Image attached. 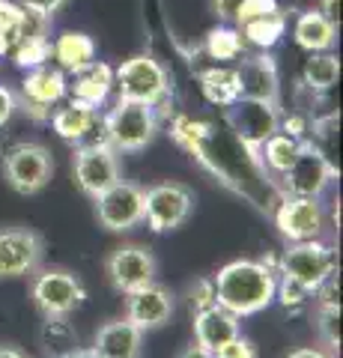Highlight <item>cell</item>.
Masks as SVG:
<instances>
[{
	"instance_id": "obj_1",
	"label": "cell",
	"mask_w": 343,
	"mask_h": 358,
	"mask_svg": "<svg viewBox=\"0 0 343 358\" xmlns=\"http://www.w3.org/2000/svg\"><path fill=\"white\" fill-rule=\"evenodd\" d=\"M215 301L236 317H254L275 301L278 272L263 260H233L212 275Z\"/></svg>"
},
{
	"instance_id": "obj_2",
	"label": "cell",
	"mask_w": 343,
	"mask_h": 358,
	"mask_svg": "<svg viewBox=\"0 0 343 358\" xmlns=\"http://www.w3.org/2000/svg\"><path fill=\"white\" fill-rule=\"evenodd\" d=\"M114 90H117V99L161 108L170 96V75L156 57L135 54V57L123 60L114 69Z\"/></svg>"
},
{
	"instance_id": "obj_3",
	"label": "cell",
	"mask_w": 343,
	"mask_h": 358,
	"mask_svg": "<svg viewBox=\"0 0 343 358\" xmlns=\"http://www.w3.org/2000/svg\"><path fill=\"white\" fill-rule=\"evenodd\" d=\"M108 143L117 152H138L156 138L159 131V110L143 102L117 99L114 108L105 114Z\"/></svg>"
},
{
	"instance_id": "obj_4",
	"label": "cell",
	"mask_w": 343,
	"mask_h": 358,
	"mask_svg": "<svg viewBox=\"0 0 343 358\" xmlns=\"http://www.w3.org/2000/svg\"><path fill=\"white\" fill-rule=\"evenodd\" d=\"M335 272H337V251L335 245H328L323 239L286 242V251L281 254V263H278V275L302 284L311 293H316L319 284Z\"/></svg>"
},
{
	"instance_id": "obj_5",
	"label": "cell",
	"mask_w": 343,
	"mask_h": 358,
	"mask_svg": "<svg viewBox=\"0 0 343 358\" xmlns=\"http://www.w3.org/2000/svg\"><path fill=\"white\" fill-rule=\"evenodd\" d=\"M54 173V159L42 143L33 141H21L15 147H9L3 152V176L13 185V192L18 194H39L42 188L51 182Z\"/></svg>"
},
{
	"instance_id": "obj_6",
	"label": "cell",
	"mask_w": 343,
	"mask_h": 358,
	"mask_svg": "<svg viewBox=\"0 0 343 358\" xmlns=\"http://www.w3.org/2000/svg\"><path fill=\"white\" fill-rule=\"evenodd\" d=\"M337 176H340L337 167L328 164V159L311 141H305L295 162L278 176L281 179L278 192L293 194V197H323V192L331 185V179H337Z\"/></svg>"
},
{
	"instance_id": "obj_7",
	"label": "cell",
	"mask_w": 343,
	"mask_h": 358,
	"mask_svg": "<svg viewBox=\"0 0 343 358\" xmlns=\"http://www.w3.org/2000/svg\"><path fill=\"white\" fill-rule=\"evenodd\" d=\"M33 305L39 308L42 317H69L72 310H78L87 299V289L81 278L66 268H45L33 278L30 287Z\"/></svg>"
},
{
	"instance_id": "obj_8",
	"label": "cell",
	"mask_w": 343,
	"mask_h": 358,
	"mask_svg": "<svg viewBox=\"0 0 343 358\" xmlns=\"http://www.w3.org/2000/svg\"><path fill=\"white\" fill-rule=\"evenodd\" d=\"M194 194L180 182H159L143 192V221L152 233L176 230L191 218Z\"/></svg>"
},
{
	"instance_id": "obj_9",
	"label": "cell",
	"mask_w": 343,
	"mask_h": 358,
	"mask_svg": "<svg viewBox=\"0 0 343 358\" xmlns=\"http://www.w3.org/2000/svg\"><path fill=\"white\" fill-rule=\"evenodd\" d=\"M224 110V126L251 150H260V143L272 138L281 122V105L257 102V99H236Z\"/></svg>"
},
{
	"instance_id": "obj_10",
	"label": "cell",
	"mask_w": 343,
	"mask_h": 358,
	"mask_svg": "<svg viewBox=\"0 0 343 358\" xmlns=\"http://www.w3.org/2000/svg\"><path fill=\"white\" fill-rule=\"evenodd\" d=\"M45 257V239L30 227H0V281L33 275Z\"/></svg>"
},
{
	"instance_id": "obj_11",
	"label": "cell",
	"mask_w": 343,
	"mask_h": 358,
	"mask_svg": "<svg viewBox=\"0 0 343 358\" xmlns=\"http://www.w3.org/2000/svg\"><path fill=\"white\" fill-rule=\"evenodd\" d=\"M18 108L33 120H48L51 108H57L66 99V72L54 63H45L39 69H30L18 87Z\"/></svg>"
},
{
	"instance_id": "obj_12",
	"label": "cell",
	"mask_w": 343,
	"mask_h": 358,
	"mask_svg": "<svg viewBox=\"0 0 343 358\" xmlns=\"http://www.w3.org/2000/svg\"><path fill=\"white\" fill-rule=\"evenodd\" d=\"M275 224L286 242L323 239L326 233V209L319 197H293L284 194L275 206Z\"/></svg>"
},
{
	"instance_id": "obj_13",
	"label": "cell",
	"mask_w": 343,
	"mask_h": 358,
	"mask_svg": "<svg viewBox=\"0 0 343 358\" xmlns=\"http://www.w3.org/2000/svg\"><path fill=\"white\" fill-rule=\"evenodd\" d=\"M96 218L110 233L135 230L143 221V188L117 179L108 192L96 197Z\"/></svg>"
},
{
	"instance_id": "obj_14",
	"label": "cell",
	"mask_w": 343,
	"mask_h": 358,
	"mask_svg": "<svg viewBox=\"0 0 343 358\" xmlns=\"http://www.w3.org/2000/svg\"><path fill=\"white\" fill-rule=\"evenodd\" d=\"M105 272H108V281L117 293H135V289L147 287L156 281V272H159V263L152 257L149 248L143 245H119V248L108 257L105 263Z\"/></svg>"
},
{
	"instance_id": "obj_15",
	"label": "cell",
	"mask_w": 343,
	"mask_h": 358,
	"mask_svg": "<svg viewBox=\"0 0 343 358\" xmlns=\"http://www.w3.org/2000/svg\"><path fill=\"white\" fill-rule=\"evenodd\" d=\"M236 78H239V99H257V102L281 105V75H278V63H275L269 51L239 57Z\"/></svg>"
},
{
	"instance_id": "obj_16",
	"label": "cell",
	"mask_w": 343,
	"mask_h": 358,
	"mask_svg": "<svg viewBox=\"0 0 343 358\" xmlns=\"http://www.w3.org/2000/svg\"><path fill=\"white\" fill-rule=\"evenodd\" d=\"M75 179H78L81 192L87 197H98L108 192L119 179V159L117 150L108 143H96V147H78L75 150Z\"/></svg>"
},
{
	"instance_id": "obj_17",
	"label": "cell",
	"mask_w": 343,
	"mask_h": 358,
	"mask_svg": "<svg viewBox=\"0 0 343 358\" xmlns=\"http://www.w3.org/2000/svg\"><path fill=\"white\" fill-rule=\"evenodd\" d=\"M173 317V293L161 284H147L129 293L126 301V320L135 322L140 331H149V329H161L164 322H170Z\"/></svg>"
},
{
	"instance_id": "obj_18",
	"label": "cell",
	"mask_w": 343,
	"mask_h": 358,
	"mask_svg": "<svg viewBox=\"0 0 343 358\" xmlns=\"http://www.w3.org/2000/svg\"><path fill=\"white\" fill-rule=\"evenodd\" d=\"M114 93V66L105 60H93L84 69L66 75V96L84 105L102 108Z\"/></svg>"
},
{
	"instance_id": "obj_19",
	"label": "cell",
	"mask_w": 343,
	"mask_h": 358,
	"mask_svg": "<svg viewBox=\"0 0 343 358\" xmlns=\"http://www.w3.org/2000/svg\"><path fill=\"white\" fill-rule=\"evenodd\" d=\"M48 120H51V129L63 141L75 143V147H84L90 141V134L98 129V122H102V114H98V108L84 105L78 99H66L60 108L51 110Z\"/></svg>"
},
{
	"instance_id": "obj_20",
	"label": "cell",
	"mask_w": 343,
	"mask_h": 358,
	"mask_svg": "<svg viewBox=\"0 0 343 358\" xmlns=\"http://www.w3.org/2000/svg\"><path fill=\"white\" fill-rule=\"evenodd\" d=\"M90 350L96 358H140L143 352V331L129 320L108 322L96 331Z\"/></svg>"
},
{
	"instance_id": "obj_21",
	"label": "cell",
	"mask_w": 343,
	"mask_h": 358,
	"mask_svg": "<svg viewBox=\"0 0 343 358\" xmlns=\"http://www.w3.org/2000/svg\"><path fill=\"white\" fill-rule=\"evenodd\" d=\"M236 334H242L239 331V317L230 313L227 308L209 305V308L194 313V343L203 346V350L215 352L227 341H233Z\"/></svg>"
},
{
	"instance_id": "obj_22",
	"label": "cell",
	"mask_w": 343,
	"mask_h": 358,
	"mask_svg": "<svg viewBox=\"0 0 343 358\" xmlns=\"http://www.w3.org/2000/svg\"><path fill=\"white\" fill-rule=\"evenodd\" d=\"M96 57H98V45H96V39L90 36V33L63 30L51 39V60L66 75L84 69V66L93 63Z\"/></svg>"
},
{
	"instance_id": "obj_23",
	"label": "cell",
	"mask_w": 343,
	"mask_h": 358,
	"mask_svg": "<svg viewBox=\"0 0 343 358\" xmlns=\"http://www.w3.org/2000/svg\"><path fill=\"white\" fill-rule=\"evenodd\" d=\"M293 39L298 48L307 54L331 51L337 42V24H331L319 9H305V13H298V18L293 21Z\"/></svg>"
},
{
	"instance_id": "obj_24",
	"label": "cell",
	"mask_w": 343,
	"mask_h": 358,
	"mask_svg": "<svg viewBox=\"0 0 343 358\" xmlns=\"http://www.w3.org/2000/svg\"><path fill=\"white\" fill-rule=\"evenodd\" d=\"M200 81V93L209 105L227 108L239 99V78H236V66H224V63H212L206 69L197 72Z\"/></svg>"
},
{
	"instance_id": "obj_25",
	"label": "cell",
	"mask_w": 343,
	"mask_h": 358,
	"mask_svg": "<svg viewBox=\"0 0 343 358\" xmlns=\"http://www.w3.org/2000/svg\"><path fill=\"white\" fill-rule=\"evenodd\" d=\"M203 51H206V57L212 63L230 66V63H236L239 57H245L248 45H245V39H242V33H239L236 24H224V21H221L218 27H212L206 33Z\"/></svg>"
},
{
	"instance_id": "obj_26",
	"label": "cell",
	"mask_w": 343,
	"mask_h": 358,
	"mask_svg": "<svg viewBox=\"0 0 343 358\" xmlns=\"http://www.w3.org/2000/svg\"><path fill=\"white\" fill-rule=\"evenodd\" d=\"M340 81V60L335 51H314L307 54V60L302 66V84L311 93H328Z\"/></svg>"
},
{
	"instance_id": "obj_27",
	"label": "cell",
	"mask_w": 343,
	"mask_h": 358,
	"mask_svg": "<svg viewBox=\"0 0 343 358\" xmlns=\"http://www.w3.org/2000/svg\"><path fill=\"white\" fill-rule=\"evenodd\" d=\"M302 138H293V134H284V131H275L272 138H265L260 143V164H263V171L265 173H272V176H281L286 167H290L295 162V155L298 150H302Z\"/></svg>"
},
{
	"instance_id": "obj_28",
	"label": "cell",
	"mask_w": 343,
	"mask_h": 358,
	"mask_svg": "<svg viewBox=\"0 0 343 358\" xmlns=\"http://www.w3.org/2000/svg\"><path fill=\"white\" fill-rule=\"evenodd\" d=\"M242 39H245L248 48L254 51H272L284 36H286V13L278 9L272 15H263V18H254L248 24L239 27Z\"/></svg>"
},
{
	"instance_id": "obj_29",
	"label": "cell",
	"mask_w": 343,
	"mask_h": 358,
	"mask_svg": "<svg viewBox=\"0 0 343 358\" xmlns=\"http://www.w3.org/2000/svg\"><path fill=\"white\" fill-rule=\"evenodd\" d=\"M337 129H340V114L337 110H328V114L316 117L314 122H307V138L305 141H311L314 147L328 159V164H335L340 171V164H337Z\"/></svg>"
},
{
	"instance_id": "obj_30",
	"label": "cell",
	"mask_w": 343,
	"mask_h": 358,
	"mask_svg": "<svg viewBox=\"0 0 343 358\" xmlns=\"http://www.w3.org/2000/svg\"><path fill=\"white\" fill-rule=\"evenodd\" d=\"M13 63L18 66V69H39V66L51 63V36L48 33H27V36H21L18 45L13 48Z\"/></svg>"
},
{
	"instance_id": "obj_31",
	"label": "cell",
	"mask_w": 343,
	"mask_h": 358,
	"mask_svg": "<svg viewBox=\"0 0 343 358\" xmlns=\"http://www.w3.org/2000/svg\"><path fill=\"white\" fill-rule=\"evenodd\" d=\"M39 343L48 355H60L78 346V331L66 317H45L39 329Z\"/></svg>"
},
{
	"instance_id": "obj_32",
	"label": "cell",
	"mask_w": 343,
	"mask_h": 358,
	"mask_svg": "<svg viewBox=\"0 0 343 358\" xmlns=\"http://www.w3.org/2000/svg\"><path fill=\"white\" fill-rule=\"evenodd\" d=\"M24 30V9L15 0H0V60L9 57Z\"/></svg>"
},
{
	"instance_id": "obj_33",
	"label": "cell",
	"mask_w": 343,
	"mask_h": 358,
	"mask_svg": "<svg viewBox=\"0 0 343 358\" xmlns=\"http://www.w3.org/2000/svg\"><path fill=\"white\" fill-rule=\"evenodd\" d=\"M319 334H323L326 346L337 350L340 346V305H319Z\"/></svg>"
},
{
	"instance_id": "obj_34",
	"label": "cell",
	"mask_w": 343,
	"mask_h": 358,
	"mask_svg": "<svg viewBox=\"0 0 343 358\" xmlns=\"http://www.w3.org/2000/svg\"><path fill=\"white\" fill-rule=\"evenodd\" d=\"M311 289H305L302 284H295V281H290V278H284L281 275V281H278V287H275V299H281V305L286 308V310H298V308H305L307 301H311Z\"/></svg>"
},
{
	"instance_id": "obj_35",
	"label": "cell",
	"mask_w": 343,
	"mask_h": 358,
	"mask_svg": "<svg viewBox=\"0 0 343 358\" xmlns=\"http://www.w3.org/2000/svg\"><path fill=\"white\" fill-rule=\"evenodd\" d=\"M278 9H281L278 0H242L239 9H236V15H233V24L242 27V24H248V21H254V18L278 13Z\"/></svg>"
},
{
	"instance_id": "obj_36",
	"label": "cell",
	"mask_w": 343,
	"mask_h": 358,
	"mask_svg": "<svg viewBox=\"0 0 343 358\" xmlns=\"http://www.w3.org/2000/svg\"><path fill=\"white\" fill-rule=\"evenodd\" d=\"M215 358H257V346H254L248 338H242V334H236L233 341H227L221 350L212 352Z\"/></svg>"
},
{
	"instance_id": "obj_37",
	"label": "cell",
	"mask_w": 343,
	"mask_h": 358,
	"mask_svg": "<svg viewBox=\"0 0 343 358\" xmlns=\"http://www.w3.org/2000/svg\"><path fill=\"white\" fill-rule=\"evenodd\" d=\"M191 305L197 310H203L209 305H218V301H215V284H212V278H200L197 284H191Z\"/></svg>"
},
{
	"instance_id": "obj_38",
	"label": "cell",
	"mask_w": 343,
	"mask_h": 358,
	"mask_svg": "<svg viewBox=\"0 0 343 358\" xmlns=\"http://www.w3.org/2000/svg\"><path fill=\"white\" fill-rule=\"evenodd\" d=\"M15 3H18L21 9H30V13H36V15L54 18L66 3H69V0H15Z\"/></svg>"
},
{
	"instance_id": "obj_39",
	"label": "cell",
	"mask_w": 343,
	"mask_h": 358,
	"mask_svg": "<svg viewBox=\"0 0 343 358\" xmlns=\"http://www.w3.org/2000/svg\"><path fill=\"white\" fill-rule=\"evenodd\" d=\"M15 110H18V99H15V93H13L9 87L0 84V129H3L6 122L13 120Z\"/></svg>"
},
{
	"instance_id": "obj_40",
	"label": "cell",
	"mask_w": 343,
	"mask_h": 358,
	"mask_svg": "<svg viewBox=\"0 0 343 358\" xmlns=\"http://www.w3.org/2000/svg\"><path fill=\"white\" fill-rule=\"evenodd\" d=\"M242 0H212V13L218 15V21H224V24H233V15L239 9Z\"/></svg>"
},
{
	"instance_id": "obj_41",
	"label": "cell",
	"mask_w": 343,
	"mask_h": 358,
	"mask_svg": "<svg viewBox=\"0 0 343 358\" xmlns=\"http://www.w3.org/2000/svg\"><path fill=\"white\" fill-rule=\"evenodd\" d=\"M316 9L331 21V24H337V27H340V0H319Z\"/></svg>"
},
{
	"instance_id": "obj_42",
	"label": "cell",
	"mask_w": 343,
	"mask_h": 358,
	"mask_svg": "<svg viewBox=\"0 0 343 358\" xmlns=\"http://www.w3.org/2000/svg\"><path fill=\"white\" fill-rule=\"evenodd\" d=\"M286 358H335V355L326 352V350H319V346H302V350H293Z\"/></svg>"
},
{
	"instance_id": "obj_43",
	"label": "cell",
	"mask_w": 343,
	"mask_h": 358,
	"mask_svg": "<svg viewBox=\"0 0 343 358\" xmlns=\"http://www.w3.org/2000/svg\"><path fill=\"white\" fill-rule=\"evenodd\" d=\"M180 358H215L209 350H203V346H197V343H191V346H185V350L180 352Z\"/></svg>"
},
{
	"instance_id": "obj_44",
	"label": "cell",
	"mask_w": 343,
	"mask_h": 358,
	"mask_svg": "<svg viewBox=\"0 0 343 358\" xmlns=\"http://www.w3.org/2000/svg\"><path fill=\"white\" fill-rule=\"evenodd\" d=\"M48 358H96L93 350H81V346H75L69 352H60V355H48Z\"/></svg>"
},
{
	"instance_id": "obj_45",
	"label": "cell",
	"mask_w": 343,
	"mask_h": 358,
	"mask_svg": "<svg viewBox=\"0 0 343 358\" xmlns=\"http://www.w3.org/2000/svg\"><path fill=\"white\" fill-rule=\"evenodd\" d=\"M0 358H27V355L18 352L15 346H0Z\"/></svg>"
}]
</instances>
